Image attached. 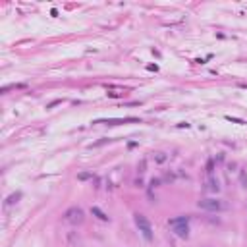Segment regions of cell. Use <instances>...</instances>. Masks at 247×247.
I'll use <instances>...</instances> for the list:
<instances>
[{
    "label": "cell",
    "mask_w": 247,
    "mask_h": 247,
    "mask_svg": "<svg viewBox=\"0 0 247 247\" xmlns=\"http://www.w3.org/2000/svg\"><path fill=\"white\" fill-rule=\"evenodd\" d=\"M133 220H135V226L141 232V236H143L147 241H153V226H151V222L147 220V216L137 212V214H133Z\"/></svg>",
    "instance_id": "1"
},
{
    "label": "cell",
    "mask_w": 247,
    "mask_h": 247,
    "mask_svg": "<svg viewBox=\"0 0 247 247\" xmlns=\"http://www.w3.org/2000/svg\"><path fill=\"white\" fill-rule=\"evenodd\" d=\"M197 207L203 210H209V212H218V210L226 209V205L218 199H201V201H197Z\"/></svg>",
    "instance_id": "2"
},
{
    "label": "cell",
    "mask_w": 247,
    "mask_h": 247,
    "mask_svg": "<svg viewBox=\"0 0 247 247\" xmlns=\"http://www.w3.org/2000/svg\"><path fill=\"white\" fill-rule=\"evenodd\" d=\"M64 220L70 224H81L85 220V212L79 207H70V209L64 212Z\"/></svg>",
    "instance_id": "3"
},
{
    "label": "cell",
    "mask_w": 247,
    "mask_h": 247,
    "mask_svg": "<svg viewBox=\"0 0 247 247\" xmlns=\"http://www.w3.org/2000/svg\"><path fill=\"white\" fill-rule=\"evenodd\" d=\"M172 232L176 234L178 238H189V224H178V226H172Z\"/></svg>",
    "instance_id": "4"
},
{
    "label": "cell",
    "mask_w": 247,
    "mask_h": 247,
    "mask_svg": "<svg viewBox=\"0 0 247 247\" xmlns=\"http://www.w3.org/2000/svg\"><path fill=\"white\" fill-rule=\"evenodd\" d=\"M126 122H139V118H110V120H98L97 124H108V126H118Z\"/></svg>",
    "instance_id": "5"
},
{
    "label": "cell",
    "mask_w": 247,
    "mask_h": 247,
    "mask_svg": "<svg viewBox=\"0 0 247 247\" xmlns=\"http://www.w3.org/2000/svg\"><path fill=\"white\" fill-rule=\"evenodd\" d=\"M91 214L97 216V218H98V220H103V222H108V220H110V216H108L104 210H100L98 207H91Z\"/></svg>",
    "instance_id": "6"
},
{
    "label": "cell",
    "mask_w": 247,
    "mask_h": 247,
    "mask_svg": "<svg viewBox=\"0 0 247 247\" xmlns=\"http://www.w3.org/2000/svg\"><path fill=\"white\" fill-rule=\"evenodd\" d=\"M178 224H189V216H178V218H172L168 220V226H178Z\"/></svg>",
    "instance_id": "7"
},
{
    "label": "cell",
    "mask_w": 247,
    "mask_h": 247,
    "mask_svg": "<svg viewBox=\"0 0 247 247\" xmlns=\"http://www.w3.org/2000/svg\"><path fill=\"white\" fill-rule=\"evenodd\" d=\"M77 180H79V182L95 180V174H93V170H85V172H79V174H77Z\"/></svg>",
    "instance_id": "8"
},
{
    "label": "cell",
    "mask_w": 247,
    "mask_h": 247,
    "mask_svg": "<svg viewBox=\"0 0 247 247\" xmlns=\"http://www.w3.org/2000/svg\"><path fill=\"white\" fill-rule=\"evenodd\" d=\"M207 185H209V187H207L209 191H214V193L220 189V185H218V182L214 180V176H210V178H209V182H207Z\"/></svg>",
    "instance_id": "9"
},
{
    "label": "cell",
    "mask_w": 247,
    "mask_h": 247,
    "mask_svg": "<svg viewBox=\"0 0 247 247\" xmlns=\"http://www.w3.org/2000/svg\"><path fill=\"white\" fill-rule=\"evenodd\" d=\"M153 159H154V162H159V164H162V162H166V153H162V151H159V153H153Z\"/></svg>",
    "instance_id": "10"
},
{
    "label": "cell",
    "mask_w": 247,
    "mask_h": 247,
    "mask_svg": "<svg viewBox=\"0 0 247 247\" xmlns=\"http://www.w3.org/2000/svg\"><path fill=\"white\" fill-rule=\"evenodd\" d=\"M19 197H21V193H14V195H10L8 199H6V203H4V205H6V207L14 205V203H18V199H19Z\"/></svg>",
    "instance_id": "11"
},
{
    "label": "cell",
    "mask_w": 247,
    "mask_h": 247,
    "mask_svg": "<svg viewBox=\"0 0 247 247\" xmlns=\"http://www.w3.org/2000/svg\"><path fill=\"white\" fill-rule=\"evenodd\" d=\"M212 174H214V162H212V160H209V162H207V176H212Z\"/></svg>",
    "instance_id": "12"
},
{
    "label": "cell",
    "mask_w": 247,
    "mask_h": 247,
    "mask_svg": "<svg viewBox=\"0 0 247 247\" xmlns=\"http://www.w3.org/2000/svg\"><path fill=\"white\" fill-rule=\"evenodd\" d=\"M226 120H228V122H234V124H247V122L239 120V118H232V116H226Z\"/></svg>",
    "instance_id": "13"
},
{
    "label": "cell",
    "mask_w": 247,
    "mask_h": 247,
    "mask_svg": "<svg viewBox=\"0 0 247 247\" xmlns=\"http://www.w3.org/2000/svg\"><path fill=\"white\" fill-rule=\"evenodd\" d=\"M145 164H147V160H141V162H139V166H137V170H139V174H143L145 172Z\"/></svg>",
    "instance_id": "14"
},
{
    "label": "cell",
    "mask_w": 247,
    "mask_h": 247,
    "mask_svg": "<svg viewBox=\"0 0 247 247\" xmlns=\"http://www.w3.org/2000/svg\"><path fill=\"white\" fill-rule=\"evenodd\" d=\"M106 95H108V97H112V98H118V97H122V95H120V93H116V91H108Z\"/></svg>",
    "instance_id": "15"
},
{
    "label": "cell",
    "mask_w": 247,
    "mask_h": 247,
    "mask_svg": "<svg viewBox=\"0 0 247 247\" xmlns=\"http://www.w3.org/2000/svg\"><path fill=\"white\" fill-rule=\"evenodd\" d=\"M241 185L247 187V178H245V172H241Z\"/></svg>",
    "instance_id": "16"
},
{
    "label": "cell",
    "mask_w": 247,
    "mask_h": 247,
    "mask_svg": "<svg viewBox=\"0 0 247 247\" xmlns=\"http://www.w3.org/2000/svg\"><path fill=\"white\" fill-rule=\"evenodd\" d=\"M147 70H149V71H156V70H159V66H156V64H151V66H147Z\"/></svg>",
    "instance_id": "17"
},
{
    "label": "cell",
    "mask_w": 247,
    "mask_h": 247,
    "mask_svg": "<svg viewBox=\"0 0 247 247\" xmlns=\"http://www.w3.org/2000/svg\"><path fill=\"white\" fill-rule=\"evenodd\" d=\"M60 103H62V100H52V103H50V104H48V106H47V108H52V106H56V104H60Z\"/></svg>",
    "instance_id": "18"
},
{
    "label": "cell",
    "mask_w": 247,
    "mask_h": 247,
    "mask_svg": "<svg viewBox=\"0 0 247 247\" xmlns=\"http://www.w3.org/2000/svg\"><path fill=\"white\" fill-rule=\"evenodd\" d=\"M178 127H189V124H187V122H182V124H178Z\"/></svg>",
    "instance_id": "19"
},
{
    "label": "cell",
    "mask_w": 247,
    "mask_h": 247,
    "mask_svg": "<svg viewBox=\"0 0 247 247\" xmlns=\"http://www.w3.org/2000/svg\"><path fill=\"white\" fill-rule=\"evenodd\" d=\"M50 16H54V18H56V16H58V10L52 8V10H50Z\"/></svg>",
    "instance_id": "20"
}]
</instances>
